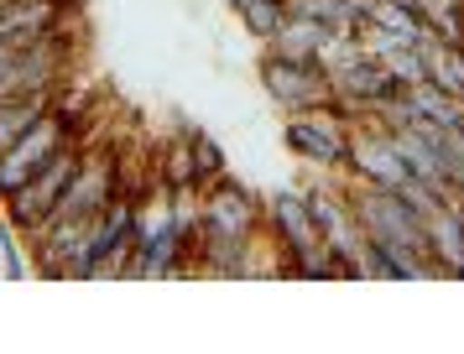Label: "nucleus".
I'll list each match as a JSON object with an SVG mask.
<instances>
[{"instance_id": "nucleus-1", "label": "nucleus", "mask_w": 464, "mask_h": 354, "mask_svg": "<svg viewBox=\"0 0 464 354\" xmlns=\"http://www.w3.org/2000/svg\"><path fill=\"white\" fill-rule=\"evenodd\" d=\"M266 229V208L246 183L219 177L209 193H198V234H204V255L198 271L209 276H240L246 245Z\"/></svg>"}, {"instance_id": "nucleus-2", "label": "nucleus", "mask_w": 464, "mask_h": 354, "mask_svg": "<svg viewBox=\"0 0 464 354\" xmlns=\"http://www.w3.org/2000/svg\"><path fill=\"white\" fill-rule=\"evenodd\" d=\"M261 208H266V234L287 250V276H303V282H339V261L324 250V240H318V225H314V214H308L303 187H276Z\"/></svg>"}, {"instance_id": "nucleus-3", "label": "nucleus", "mask_w": 464, "mask_h": 354, "mask_svg": "<svg viewBox=\"0 0 464 354\" xmlns=\"http://www.w3.org/2000/svg\"><path fill=\"white\" fill-rule=\"evenodd\" d=\"M350 136H355V125L344 120V115H334L329 104L293 110V115L282 120V146H287L293 162H303L308 172H344Z\"/></svg>"}, {"instance_id": "nucleus-4", "label": "nucleus", "mask_w": 464, "mask_h": 354, "mask_svg": "<svg viewBox=\"0 0 464 354\" xmlns=\"http://www.w3.org/2000/svg\"><path fill=\"white\" fill-rule=\"evenodd\" d=\"M79 162H84V141H68L63 151H58V157H53V162H47L43 172H37V177H32V183H26V187H16L11 198H0V208H5L0 219H5V225L16 229L22 240H32V234L43 229V219L53 214V208H58V198H63V187L73 183V172H79Z\"/></svg>"}, {"instance_id": "nucleus-5", "label": "nucleus", "mask_w": 464, "mask_h": 354, "mask_svg": "<svg viewBox=\"0 0 464 354\" xmlns=\"http://www.w3.org/2000/svg\"><path fill=\"white\" fill-rule=\"evenodd\" d=\"M256 73H261L266 100H272L282 115H293V110H314V104H329V94H334L329 68H324L318 58H287V53L261 47Z\"/></svg>"}, {"instance_id": "nucleus-6", "label": "nucleus", "mask_w": 464, "mask_h": 354, "mask_svg": "<svg viewBox=\"0 0 464 354\" xmlns=\"http://www.w3.org/2000/svg\"><path fill=\"white\" fill-rule=\"evenodd\" d=\"M68 141H73V136L63 130V120L47 110L43 120L32 125V130H26L22 141L11 146V151H0V198H11L16 187L32 183V177H37V172H43V167L53 162V157H58Z\"/></svg>"}, {"instance_id": "nucleus-7", "label": "nucleus", "mask_w": 464, "mask_h": 354, "mask_svg": "<svg viewBox=\"0 0 464 354\" xmlns=\"http://www.w3.org/2000/svg\"><path fill=\"white\" fill-rule=\"evenodd\" d=\"M344 177L355 183H371V187H401L412 172L401 162L392 130H381L376 120H360L355 136H350V157H344Z\"/></svg>"}, {"instance_id": "nucleus-8", "label": "nucleus", "mask_w": 464, "mask_h": 354, "mask_svg": "<svg viewBox=\"0 0 464 354\" xmlns=\"http://www.w3.org/2000/svg\"><path fill=\"white\" fill-rule=\"evenodd\" d=\"M422 234H428V266L433 276H454L464 282V204H433L428 219H422Z\"/></svg>"}, {"instance_id": "nucleus-9", "label": "nucleus", "mask_w": 464, "mask_h": 354, "mask_svg": "<svg viewBox=\"0 0 464 354\" xmlns=\"http://www.w3.org/2000/svg\"><path fill=\"white\" fill-rule=\"evenodd\" d=\"M151 167H157V183L151 187H193V130L188 125L151 141Z\"/></svg>"}, {"instance_id": "nucleus-10", "label": "nucleus", "mask_w": 464, "mask_h": 354, "mask_svg": "<svg viewBox=\"0 0 464 354\" xmlns=\"http://www.w3.org/2000/svg\"><path fill=\"white\" fill-rule=\"evenodd\" d=\"M422 79L439 83L443 94H454V100H464V47L449 37H422Z\"/></svg>"}, {"instance_id": "nucleus-11", "label": "nucleus", "mask_w": 464, "mask_h": 354, "mask_svg": "<svg viewBox=\"0 0 464 354\" xmlns=\"http://www.w3.org/2000/svg\"><path fill=\"white\" fill-rule=\"evenodd\" d=\"M58 94H32V100H0V151H11V146L22 141L32 125L43 120L47 110H53Z\"/></svg>"}, {"instance_id": "nucleus-12", "label": "nucleus", "mask_w": 464, "mask_h": 354, "mask_svg": "<svg viewBox=\"0 0 464 354\" xmlns=\"http://www.w3.org/2000/svg\"><path fill=\"white\" fill-rule=\"evenodd\" d=\"M235 21H240V32H246L251 42L266 47V42L287 26V0H246V5L235 11Z\"/></svg>"}, {"instance_id": "nucleus-13", "label": "nucleus", "mask_w": 464, "mask_h": 354, "mask_svg": "<svg viewBox=\"0 0 464 354\" xmlns=\"http://www.w3.org/2000/svg\"><path fill=\"white\" fill-rule=\"evenodd\" d=\"M324 42H329L324 26H314V21H303V16H287V26H282L266 47H272V53H287V58H318Z\"/></svg>"}, {"instance_id": "nucleus-14", "label": "nucleus", "mask_w": 464, "mask_h": 354, "mask_svg": "<svg viewBox=\"0 0 464 354\" xmlns=\"http://www.w3.org/2000/svg\"><path fill=\"white\" fill-rule=\"evenodd\" d=\"M219 177H230L225 151H219V141H214L209 130H198V125H193V187H198V193H209Z\"/></svg>"}, {"instance_id": "nucleus-15", "label": "nucleus", "mask_w": 464, "mask_h": 354, "mask_svg": "<svg viewBox=\"0 0 464 354\" xmlns=\"http://www.w3.org/2000/svg\"><path fill=\"white\" fill-rule=\"evenodd\" d=\"M225 5H230V11H240V5H246V0H225Z\"/></svg>"}]
</instances>
